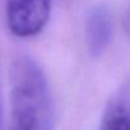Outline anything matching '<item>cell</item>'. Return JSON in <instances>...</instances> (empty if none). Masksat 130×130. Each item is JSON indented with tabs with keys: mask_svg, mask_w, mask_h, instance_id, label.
<instances>
[{
	"mask_svg": "<svg viewBox=\"0 0 130 130\" xmlns=\"http://www.w3.org/2000/svg\"><path fill=\"white\" fill-rule=\"evenodd\" d=\"M0 127H2V105H0Z\"/></svg>",
	"mask_w": 130,
	"mask_h": 130,
	"instance_id": "obj_5",
	"label": "cell"
},
{
	"mask_svg": "<svg viewBox=\"0 0 130 130\" xmlns=\"http://www.w3.org/2000/svg\"><path fill=\"white\" fill-rule=\"evenodd\" d=\"M98 130H130V87L121 88L110 101Z\"/></svg>",
	"mask_w": 130,
	"mask_h": 130,
	"instance_id": "obj_4",
	"label": "cell"
},
{
	"mask_svg": "<svg viewBox=\"0 0 130 130\" xmlns=\"http://www.w3.org/2000/svg\"><path fill=\"white\" fill-rule=\"evenodd\" d=\"M9 130H54V105L48 84L38 64L17 57L10 69Z\"/></svg>",
	"mask_w": 130,
	"mask_h": 130,
	"instance_id": "obj_1",
	"label": "cell"
},
{
	"mask_svg": "<svg viewBox=\"0 0 130 130\" xmlns=\"http://www.w3.org/2000/svg\"><path fill=\"white\" fill-rule=\"evenodd\" d=\"M86 42L93 56H100L107 48L112 37V21L108 9L103 5L91 8L84 23Z\"/></svg>",
	"mask_w": 130,
	"mask_h": 130,
	"instance_id": "obj_3",
	"label": "cell"
},
{
	"mask_svg": "<svg viewBox=\"0 0 130 130\" xmlns=\"http://www.w3.org/2000/svg\"><path fill=\"white\" fill-rule=\"evenodd\" d=\"M5 17L10 31L18 37L38 35L46 26L52 0H4Z\"/></svg>",
	"mask_w": 130,
	"mask_h": 130,
	"instance_id": "obj_2",
	"label": "cell"
}]
</instances>
